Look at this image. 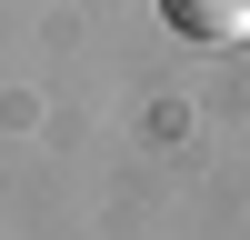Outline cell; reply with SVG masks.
Listing matches in <instances>:
<instances>
[{"label": "cell", "mask_w": 250, "mask_h": 240, "mask_svg": "<svg viewBox=\"0 0 250 240\" xmlns=\"http://www.w3.org/2000/svg\"><path fill=\"white\" fill-rule=\"evenodd\" d=\"M160 20H170L180 40H200V50H230V40H250V0H160Z\"/></svg>", "instance_id": "1"}]
</instances>
